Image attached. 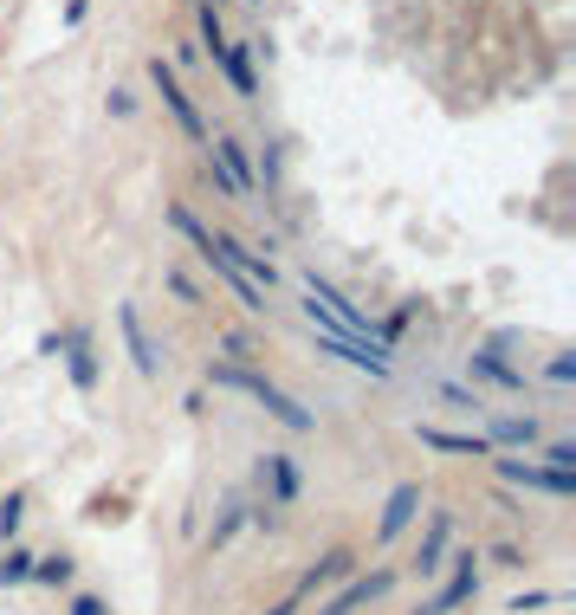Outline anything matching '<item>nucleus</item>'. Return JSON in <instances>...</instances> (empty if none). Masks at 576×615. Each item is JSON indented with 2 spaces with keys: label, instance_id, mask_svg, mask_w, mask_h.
Here are the masks:
<instances>
[{
  "label": "nucleus",
  "instance_id": "obj_1",
  "mask_svg": "<svg viewBox=\"0 0 576 615\" xmlns=\"http://www.w3.org/2000/svg\"><path fill=\"white\" fill-rule=\"evenodd\" d=\"M208 382H214V389H233V395H246V402H259L272 421H285L292 434H311V428H318L305 402H292V395H285L279 382H266L259 369H246V363H208Z\"/></svg>",
  "mask_w": 576,
  "mask_h": 615
},
{
  "label": "nucleus",
  "instance_id": "obj_2",
  "mask_svg": "<svg viewBox=\"0 0 576 615\" xmlns=\"http://www.w3.org/2000/svg\"><path fill=\"white\" fill-rule=\"evenodd\" d=\"M149 78H156V91H162V104H169V117H175V123H182V130H188V136H195V143H201V149H208V143H214V136H208V123H201V111H195V98H188V91H182V85H175V65H162V59H149Z\"/></svg>",
  "mask_w": 576,
  "mask_h": 615
},
{
  "label": "nucleus",
  "instance_id": "obj_3",
  "mask_svg": "<svg viewBox=\"0 0 576 615\" xmlns=\"http://www.w3.org/2000/svg\"><path fill=\"white\" fill-rule=\"evenodd\" d=\"M117 331H123V344H130L136 369H143V376H162V363H169V357H162V344H156V337H149L143 311H136V305H123V311H117Z\"/></svg>",
  "mask_w": 576,
  "mask_h": 615
},
{
  "label": "nucleus",
  "instance_id": "obj_4",
  "mask_svg": "<svg viewBox=\"0 0 576 615\" xmlns=\"http://www.w3.org/2000/svg\"><path fill=\"white\" fill-rule=\"evenodd\" d=\"M454 577H447L441 583V596H428V603H421L415 615H454L460 603H473V590H479V570H473V551H466V557H454Z\"/></svg>",
  "mask_w": 576,
  "mask_h": 615
},
{
  "label": "nucleus",
  "instance_id": "obj_5",
  "mask_svg": "<svg viewBox=\"0 0 576 615\" xmlns=\"http://www.w3.org/2000/svg\"><path fill=\"white\" fill-rule=\"evenodd\" d=\"M389 590H395V570H369V577H350V590L331 596L318 615H356V609H369L376 596H389Z\"/></svg>",
  "mask_w": 576,
  "mask_h": 615
},
{
  "label": "nucleus",
  "instance_id": "obj_6",
  "mask_svg": "<svg viewBox=\"0 0 576 615\" xmlns=\"http://www.w3.org/2000/svg\"><path fill=\"white\" fill-rule=\"evenodd\" d=\"M492 467H499V480H512L525 492H557V499L576 492V480H564V473H551V467H531V460H492Z\"/></svg>",
  "mask_w": 576,
  "mask_h": 615
},
{
  "label": "nucleus",
  "instance_id": "obj_7",
  "mask_svg": "<svg viewBox=\"0 0 576 615\" xmlns=\"http://www.w3.org/2000/svg\"><path fill=\"white\" fill-rule=\"evenodd\" d=\"M415 512H421V486H395V492H389V505H382L376 538H382V544H389V538H402V531L415 525Z\"/></svg>",
  "mask_w": 576,
  "mask_h": 615
},
{
  "label": "nucleus",
  "instance_id": "obj_8",
  "mask_svg": "<svg viewBox=\"0 0 576 615\" xmlns=\"http://www.w3.org/2000/svg\"><path fill=\"white\" fill-rule=\"evenodd\" d=\"M447 538H454V512H434V518H428V538H421V551H415V570H421V577H434V570H441Z\"/></svg>",
  "mask_w": 576,
  "mask_h": 615
},
{
  "label": "nucleus",
  "instance_id": "obj_9",
  "mask_svg": "<svg viewBox=\"0 0 576 615\" xmlns=\"http://www.w3.org/2000/svg\"><path fill=\"white\" fill-rule=\"evenodd\" d=\"M52 350H65V363H72V382H78V389H91V382H98V357H91V337H85V331H65Z\"/></svg>",
  "mask_w": 576,
  "mask_h": 615
},
{
  "label": "nucleus",
  "instance_id": "obj_10",
  "mask_svg": "<svg viewBox=\"0 0 576 615\" xmlns=\"http://www.w3.org/2000/svg\"><path fill=\"white\" fill-rule=\"evenodd\" d=\"M421 447H441V454H473V460H486V454H492L486 434H447V428H434V421L421 428Z\"/></svg>",
  "mask_w": 576,
  "mask_h": 615
},
{
  "label": "nucleus",
  "instance_id": "obj_11",
  "mask_svg": "<svg viewBox=\"0 0 576 615\" xmlns=\"http://www.w3.org/2000/svg\"><path fill=\"white\" fill-rule=\"evenodd\" d=\"M486 441L492 447H531V441H538V421H531V415H492Z\"/></svg>",
  "mask_w": 576,
  "mask_h": 615
},
{
  "label": "nucleus",
  "instance_id": "obj_12",
  "mask_svg": "<svg viewBox=\"0 0 576 615\" xmlns=\"http://www.w3.org/2000/svg\"><path fill=\"white\" fill-rule=\"evenodd\" d=\"M214 59H221V72L233 78V91H240V98H259V78H253V59H246V46H214Z\"/></svg>",
  "mask_w": 576,
  "mask_h": 615
},
{
  "label": "nucleus",
  "instance_id": "obj_13",
  "mask_svg": "<svg viewBox=\"0 0 576 615\" xmlns=\"http://www.w3.org/2000/svg\"><path fill=\"white\" fill-rule=\"evenodd\" d=\"M266 473H272V492H279V505H292L298 499V467L285 454H266Z\"/></svg>",
  "mask_w": 576,
  "mask_h": 615
},
{
  "label": "nucleus",
  "instance_id": "obj_14",
  "mask_svg": "<svg viewBox=\"0 0 576 615\" xmlns=\"http://www.w3.org/2000/svg\"><path fill=\"white\" fill-rule=\"evenodd\" d=\"M479 376H492V382H505V389H525V369H512V363H499V350H479L473 357Z\"/></svg>",
  "mask_w": 576,
  "mask_h": 615
},
{
  "label": "nucleus",
  "instance_id": "obj_15",
  "mask_svg": "<svg viewBox=\"0 0 576 615\" xmlns=\"http://www.w3.org/2000/svg\"><path fill=\"white\" fill-rule=\"evenodd\" d=\"M350 564H356V557H350V551H331V557H324V564H318V570H311V577H305V583H298V590H305V596H311V590H318V583H337V577H350Z\"/></svg>",
  "mask_w": 576,
  "mask_h": 615
},
{
  "label": "nucleus",
  "instance_id": "obj_16",
  "mask_svg": "<svg viewBox=\"0 0 576 615\" xmlns=\"http://www.w3.org/2000/svg\"><path fill=\"white\" fill-rule=\"evenodd\" d=\"M33 577L59 590V583H72V557H33Z\"/></svg>",
  "mask_w": 576,
  "mask_h": 615
},
{
  "label": "nucleus",
  "instance_id": "obj_17",
  "mask_svg": "<svg viewBox=\"0 0 576 615\" xmlns=\"http://www.w3.org/2000/svg\"><path fill=\"white\" fill-rule=\"evenodd\" d=\"M33 577V551H7L0 557V590H7V583H26Z\"/></svg>",
  "mask_w": 576,
  "mask_h": 615
},
{
  "label": "nucleus",
  "instance_id": "obj_18",
  "mask_svg": "<svg viewBox=\"0 0 576 615\" xmlns=\"http://www.w3.org/2000/svg\"><path fill=\"white\" fill-rule=\"evenodd\" d=\"M20 518H26V492H7V499H0V538H13Z\"/></svg>",
  "mask_w": 576,
  "mask_h": 615
},
{
  "label": "nucleus",
  "instance_id": "obj_19",
  "mask_svg": "<svg viewBox=\"0 0 576 615\" xmlns=\"http://www.w3.org/2000/svg\"><path fill=\"white\" fill-rule=\"evenodd\" d=\"M544 460H551V473H564V480H576V447H570V441H557Z\"/></svg>",
  "mask_w": 576,
  "mask_h": 615
},
{
  "label": "nucleus",
  "instance_id": "obj_20",
  "mask_svg": "<svg viewBox=\"0 0 576 615\" xmlns=\"http://www.w3.org/2000/svg\"><path fill=\"white\" fill-rule=\"evenodd\" d=\"M201 39H208V52H214V46H227V33H221V13H214V7H201Z\"/></svg>",
  "mask_w": 576,
  "mask_h": 615
},
{
  "label": "nucleus",
  "instance_id": "obj_21",
  "mask_svg": "<svg viewBox=\"0 0 576 615\" xmlns=\"http://www.w3.org/2000/svg\"><path fill=\"white\" fill-rule=\"evenodd\" d=\"M240 518H246V505H227V518H221V525H214V544H227L233 531H240Z\"/></svg>",
  "mask_w": 576,
  "mask_h": 615
},
{
  "label": "nucleus",
  "instance_id": "obj_22",
  "mask_svg": "<svg viewBox=\"0 0 576 615\" xmlns=\"http://www.w3.org/2000/svg\"><path fill=\"white\" fill-rule=\"evenodd\" d=\"M72 615H104V603H98V596H78V603H72Z\"/></svg>",
  "mask_w": 576,
  "mask_h": 615
},
{
  "label": "nucleus",
  "instance_id": "obj_23",
  "mask_svg": "<svg viewBox=\"0 0 576 615\" xmlns=\"http://www.w3.org/2000/svg\"><path fill=\"white\" fill-rule=\"evenodd\" d=\"M298 603H305V590H292V596H285L279 609H266V615H298Z\"/></svg>",
  "mask_w": 576,
  "mask_h": 615
}]
</instances>
